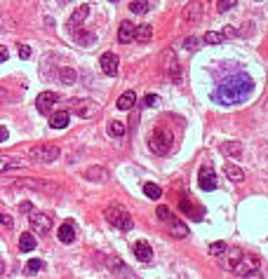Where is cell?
Listing matches in <instances>:
<instances>
[{
  "label": "cell",
  "mask_w": 268,
  "mask_h": 279,
  "mask_svg": "<svg viewBox=\"0 0 268 279\" xmlns=\"http://www.w3.org/2000/svg\"><path fill=\"white\" fill-rule=\"evenodd\" d=\"M224 174H226V176L230 178V181H233V183H242V181H245V172H242L240 167L230 164V162H228L226 167H224Z\"/></svg>",
  "instance_id": "23"
},
{
  "label": "cell",
  "mask_w": 268,
  "mask_h": 279,
  "mask_svg": "<svg viewBox=\"0 0 268 279\" xmlns=\"http://www.w3.org/2000/svg\"><path fill=\"white\" fill-rule=\"evenodd\" d=\"M76 78H78V75H76V70L71 66H64L59 70V80H61L64 85H76Z\"/></svg>",
  "instance_id": "29"
},
{
  "label": "cell",
  "mask_w": 268,
  "mask_h": 279,
  "mask_svg": "<svg viewBox=\"0 0 268 279\" xmlns=\"http://www.w3.org/2000/svg\"><path fill=\"white\" fill-rule=\"evenodd\" d=\"M68 122H71V113L68 110H57L50 115V127L52 129H66Z\"/></svg>",
  "instance_id": "17"
},
{
  "label": "cell",
  "mask_w": 268,
  "mask_h": 279,
  "mask_svg": "<svg viewBox=\"0 0 268 279\" xmlns=\"http://www.w3.org/2000/svg\"><path fill=\"white\" fill-rule=\"evenodd\" d=\"M2 186L10 188H31V190H42V192H59V186L47 181V178H14V181H0Z\"/></svg>",
  "instance_id": "3"
},
{
  "label": "cell",
  "mask_w": 268,
  "mask_h": 279,
  "mask_svg": "<svg viewBox=\"0 0 268 279\" xmlns=\"http://www.w3.org/2000/svg\"><path fill=\"white\" fill-rule=\"evenodd\" d=\"M7 136H10L7 127H2V124H0V143H5V141H7Z\"/></svg>",
  "instance_id": "45"
},
{
  "label": "cell",
  "mask_w": 268,
  "mask_h": 279,
  "mask_svg": "<svg viewBox=\"0 0 268 279\" xmlns=\"http://www.w3.org/2000/svg\"><path fill=\"white\" fill-rule=\"evenodd\" d=\"M36 246H38V242H36V237H33L31 232H24V235L19 237V249H21V251H24V253L33 251Z\"/></svg>",
  "instance_id": "27"
},
{
  "label": "cell",
  "mask_w": 268,
  "mask_h": 279,
  "mask_svg": "<svg viewBox=\"0 0 268 279\" xmlns=\"http://www.w3.org/2000/svg\"><path fill=\"white\" fill-rule=\"evenodd\" d=\"M252 94H254V80H252V75L235 73V75H228V78L216 87V92L212 94V99H214L219 106H240Z\"/></svg>",
  "instance_id": "1"
},
{
  "label": "cell",
  "mask_w": 268,
  "mask_h": 279,
  "mask_svg": "<svg viewBox=\"0 0 268 279\" xmlns=\"http://www.w3.org/2000/svg\"><path fill=\"white\" fill-rule=\"evenodd\" d=\"M200 17H202V5L198 0H191L186 7H184V12H181V19H184L186 24H195Z\"/></svg>",
  "instance_id": "14"
},
{
  "label": "cell",
  "mask_w": 268,
  "mask_h": 279,
  "mask_svg": "<svg viewBox=\"0 0 268 279\" xmlns=\"http://www.w3.org/2000/svg\"><path fill=\"white\" fill-rule=\"evenodd\" d=\"M198 186H200L205 192H212V190H216V174H214V169L202 167L200 174H198Z\"/></svg>",
  "instance_id": "11"
},
{
  "label": "cell",
  "mask_w": 268,
  "mask_h": 279,
  "mask_svg": "<svg viewBox=\"0 0 268 279\" xmlns=\"http://www.w3.org/2000/svg\"><path fill=\"white\" fill-rule=\"evenodd\" d=\"M108 134H111L113 139H122V136L127 134V127H125V122L111 120V122H108Z\"/></svg>",
  "instance_id": "28"
},
{
  "label": "cell",
  "mask_w": 268,
  "mask_h": 279,
  "mask_svg": "<svg viewBox=\"0 0 268 279\" xmlns=\"http://www.w3.org/2000/svg\"><path fill=\"white\" fill-rule=\"evenodd\" d=\"M162 73L172 80V82H179V80H181V68H179L174 50H165V52H162Z\"/></svg>",
  "instance_id": "8"
},
{
  "label": "cell",
  "mask_w": 268,
  "mask_h": 279,
  "mask_svg": "<svg viewBox=\"0 0 268 279\" xmlns=\"http://www.w3.org/2000/svg\"><path fill=\"white\" fill-rule=\"evenodd\" d=\"M104 263H106V265L111 267L113 272H120V270H125V263H122V261H118L115 256H108V258L104 261Z\"/></svg>",
  "instance_id": "34"
},
{
  "label": "cell",
  "mask_w": 268,
  "mask_h": 279,
  "mask_svg": "<svg viewBox=\"0 0 268 279\" xmlns=\"http://www.w3.org/2000/svg\"><path fill=\"white\" fill-rule=\"evenodd\" d=\"M134 256H136L141 263H151V261H153V249H151V244L144 242V239L136 242V244H134Z\"/></svg>",
  "instance_id": "16"
},
{
  "label": "cell",
  "mask_w": 268,
  "mask_h": 279,
  "mask_svg": "<svg viewBox=\"0 0 268 279\" xmlns=\"http://www.w3.org/2000/svg\"><path fill=\"white\" fill-rule=\"evenodd\" d=\"M19 211H21V213H31V211H33V204H31V202H21V204H19Z\"/></svg>",
  "instance_id": "43"
},
{
  "label": "cell",
  "mask_w": 268,
  "mask_h": 279,
  "mask_svg": "<svg viewBox=\"0 0 268 279\" xmlns=\"http://www.w3.org/2000/svg\"><path fill=\"white\" fill-rule=\"evenodd\" d=\"M179 209L186 213V216H191L193 221H200V211H198V209L188 202V197H179Z\"/></svg>",
  "instance_id": "26"
},
{
  "label": "cell",
  "mask_w": 268,
  "mask_h": 279,
  "mask_svg": "<svg viewBox=\"0 0 268 279\" xmlns=\"http://www.w3.org/2000/svg\"><path fill=\"white\" fill-rule=\"evenodd\" d=\"M59 2H71V0H59Z\"/></svg>",
  "instance_id": "47"
},
{
  "label": "cell",
  "mask_w": 268,
  "mask_h": 279,
  "mask_svg": "<svg viewBox=\"0 0 268 279\" xmlns=\"http://www.w3.org/2000/svg\"><path fill=\"white\" fill-rule=\"evenodd\" d=\"M136 104V94L130 89V92H125V94H120L118 96V101H115V106L120 108V110H130V108Z\"/></svg>",
  "instance_id": "20"
},
{
  "label": "cell",
  "mask_w": 268,
  "mask_h": 279,
  "mask_svg": "<svg viewBox=\"0 0 268 279\" xmlns=\"http://www.w3.org/2000/svg\"><path fill=\"white\" fill-rule=\"evenodd\" d=\"M61 155V150L59 146H52V143H42V146H33L28 150V157L36 159V162H54V159H59Z\"/></svg>",
  "instance_id": "7"
},
{
  "label": "cell",
  "mask_w": 268,
  "mask_h": 279,
  "mask_svg": "<svg viewBox=\"0 0 268 279\" xmlns=\"http://www.w3.org/2000/svg\"><path fill=\"white\" fill-rule=\"evenodd\" d=\"M238 0H216V10L219 12H228V10H235Z\"/></svg>",
  "instance_id": "35"
},
{
  "label": "cell",
  "mask_w": 268,
  "mask_h": 279,
  "mask_svg": "<svg viewBox=\"0 0 268 279\" xmlns=\"http://www.w3.org/2000/svg\"><path fill=\"white\" fill-rule=\"evenodd\" d=\"M224 251H226V244H224V242H214V244L210 246V253H212V256H224Z\"/></svg>",
  "instance_id": "37"
},
{
  "label": "cell",
  "mask_w": 268,
  "mask_h": 279,
  "mask_svg": "<svg viewBox=\"0 0 268 279\" xmlns=\"http://www.w3.org/2000/svg\"><path fill=\"white\" fill-rule=\"evenodd\" d=\"M42 267H45V263H42V261H38V258H31L26 265H24V272H26V275H38Z\"/></svg>",
  "instance_id": "31"
},
{
  "label": "cell",
  "mask_w": 268,
  "mask_h": 279,
  "mask_svg": "<svg viewBox=\"0 0 268 279\" xmlns=\"http://www.w3.org/2000/svg\"><path fill=\"white\" fill-rule=\"evenodd\" d=\"M184 47H186L188 52H195V50H198V38H195V35H188V38L184 40Z\"/></svg>",
  "instance_id": "38"
},
{
  "label": "cell",
  "mask_w": 268,
  "mask_h": 279,
  "mask_svg": "<svg viewBox=\"0 0 268 279\" xmlns=\"http://www.w3.org/2000/svg\"><path fill=\"white\" fill-rule=\"evenodd\" d=\"M134 38L139 40L141 45H146V42H151V38H153V28L148 26V24H141V26L134 28Z\"/></svg>",
  "instance_id": "22"
},
{
  "label": "cell",
  "mask_w": 268,
  "mask_h": 279,
  "mask_svg": "<svg viewBox=\"0 0 268 279\" xmlns=\"http://www.w3.org/2000/svg\"><path fill=\"white\" fill-rule=\"evenodd\" d=\"M90 17V5H80L78 10H73V14L68 17V21H66V28L71 31V33H76L78 31V26H80L82 21Z\"/></svg>",
  "instance_id": "12"
},
{
  "label": "cell",
  "mask_w": 268,
  "mask_h": 279,
  "mask_svg": "<svg viewBox=\"0 0 268 279\" xmlns=\"http://www.w3.org/2000/svg\"><path fill=\"white\" fill-rule=\"evenodd\" d=\"M228 267L238 275V277H245L247 272H252V270H256L259 267V258H254L252 253H242V251H235L233 256H230V263H228Z\"/></svg>",
  "instance_id": "4"
},
{
  "label": "cell",
  "mask_w": 268,
  "mask_h": 279,
  "mask_svg": "<svg viewBox=\"0 0 268 279\" xmlns=\"http://www.w3.org/2000/svg\"><path fill=\"white\" fill-rule=\"evenodd\" d=\"M104 216H106L108 223L115 226L118 230H132V216L125 211L122 207H118V204H111L106 211H104Z\"/></svg>",
  "instance_id": "6"
},
{
  "label": "cell",
  "mask_w": 268,
  "mask_h": 279,
  "mask_svg": "<svg viewBox=\"0 0 268 279\" xmlns=\"http://www.w3.org/2000/svg\"><path fill=\"white\" fill-rule=\"evenodd\" d=\"M68 110L76 113V115L82 120H90V118H96V115L101 113V106H99L96 101H92V99H71V101H68Z\"/></svg>",
  "instance_id": "5"
},
{
  "label": "cell",
  "mask_w": 268,
  "mask_h": 279,
  "mask_svg": "<svg viewBox=\"0 0 268 279\" xmlns=\"http://www.w3.org/2000/svg\"><path fill=\"white\" fill-rule=\"evenodd\" d=\"M155 104H158V96H155V94H148L146 99H144V106H155Z\"/></svg>",
  "instance_id": "42"
},
{
  "label": "cell",
  "mask_w": 268,
  "mask_h": 279,
  "mask_svg": "<svg viewBox=\"0 0 268 279\" xmlns=\"http://www.w3.org/2000/svg\"><path fill=\"white\" fill-rule=\"evenodd\" d=\"M17 47H19V56H21V59H28V56H31V47H28V45H17Z\"/></svg>",
  "instance_id": "40"
},
{
  "label": "cell",
  "mask_w": 268,
  "mask_h": 279,
  "mask_svg": "<svg viewBox=\"0 0 268 279\" xmlns=\"http://www.w3.org/2000/svg\"><path fill=\"white\" fill-rule=\"evenodd\" d=\"M167 226H170V230H172V235H174V237H179V239L188 237V227L184 226V223H181V221H179V218H174V216H172V218H170V223H167Z\"/></svg>",
  "instance_id": "24"
},
{
  "label": "cell",
  "mask_w": 268,
  "mask_h": 279,
  "mask_svg": "<svg viewBox=\"0 0 268 279\" xmlns=\"http://www.w3.org/2000/svg\"><path fill=\"white\" fill-rule=\"evenodd\" d=\"M7 59H10V50L0 45V64H2V61H7Z\"/></svg>",
  "instance_id": "44"
},
{
  "label": "cell",
  "mask_w": 268,
  "mask_h": 279,
  "mask_svg": "<svg viewBox=\"0 0 268 279\" xmlns=\"http://www.w3.org/2000/svg\"><path fill=\"white\" fill-rule=\"evenodd\" d=\"M155 216H158V221H160V223H170V218H172V211H170L165 204H160V207L155 209Z\"/></svg>",
  "instance_id": "33"
},
{
  "label": "cell",
  "mask_w": 268,
  "mask_h": 279,
  "mask_svg": "<svg viewBox=\"0 0 268 279\" xmlns=\"http://www.w3.org/2000/svg\"><path fill=\"white\" fill-rule=\"evenodd\" d=\"M57 237H59L61 244H73V242H76V227H73V223H71V221L61 223V226H59V235H57Z\"/></svg>",
  "instance_id": "18"
},
{
  "label": "cell",
  "mask_w": 268,
  "mask_h": 279,
  "mask_svg": "<svg viewBox=\"0 0 268 279\" xmlns=\"http://www.w3.org/2000/svg\"><path fill=\"white\" fill-rule=\"evenodd\" d=\"M134 28L136 26H132L130 21H122L120 24V28H118V40H120L122 45H127V42L134 40Z\"/></svg>",
  "instance_id": "19"
},
{
  "label": "cell",
  "mask_w": 268,
  "mask_h": 279,
  "mask_svg": "<svg viewBox=\"0 0 268 279\" xmlns=\"http://www.w3.org/2000/svg\"><path fill=\"white\" fill-rule=\"evenodd\" d=\"M28 221H31V227H33L36 232H42V235L50 232V227H52V218L42 211H31L28 213Z\"/></svg>",
  "instance_id": "10"
},
{
  "label": "cell",
  "mask_w": 268,
  "mask_h": 279,
  "mask_svg": "<svg viewBox=\"0 0 268 279\" xmlns=\"http://www.w3.org/2000/svg\"><path fill=\"white\" fill-rule=\"evenodd\" d=\"M219 150H221L224 155H228V157H238V155L242 153V146L238 143V141H224Z\"/></svg>",
  "instance_id": "25"
},
{
  "label": "cell",
  "mask_w": 268,
  "mask_h": 279,
  "mask_svg": "<svg viewBox=\"0 0 268 279\" xmlns=\"http://www.w3.org/2000/svg\"><path fill=\"white\" fill-rule=\"evenodd\" d=\"M108 2H118V0H108Z\"/></svg>",
  "instance_id": "48"
},
{
  "label": "cell",
  "mask_w": 268,
  "mask_h": 279,
  "mask_svg": "<svg viewBox=\"0 0 268 279\" xmlns=\"http://www.w3.org/2000/svg\"><path fill=\"white\" fill-rule=\"evenodd\" d=\"M0 226H5V227H12L14 226V218H12V216H7L2 209H0Z\"/></svg>",
  "instance_id": "39"
},
{
  "label": "cell",
  "mask_w": 268,
  "mask_h": 279,
  "mask_svg": "<svg viewBox=\"0 0 268 279\" xmlns=\"http://www.w3.org/2000/svg\"><path fill=\"white\" fill-rule=\"evenodd\" d=\"M242 279H264V275H261V270L256 267V270H252V272H247Z\"/></svg>",
  "instance_id": "41"
},
{
  "label": "cell",
  "mask_w": 268,
  "mask_h": 279,
  "mask_svg": "<svg viewBox=\"0 0 268 279\" xmlns=\"http://www.w3.org/2000/svg\"><path fill=\"white\" fill-rule=\"evenodd\" d=\"M0 275H5V261L0 258Z\"/></svg>",
  "instance_id": "46"
},
{
  "label": "cell",
  "mask_w": 268,
  "mask_h": 279,
  "mask_svg": "<svg viewBox=\"0 0 268 279\" xmlns=\"http://www.w3.org/2000/svg\"><path fill=\"white\" fill-rule=\"evenodd\" d=\"M0 21H2V19H0Z\"/></svg>",
  "instance_id": "50"
},
{
  "label": "cell",
  "mask_w": 268,
  "mask_h": 279,
  "mask_svg": "<svg viewBox=\"0 0 268 279\" xmlns=\"http://www.w3.org/2000/svg\"><path fill=\"white\" fill-rule=\"evenodd\" d=\"M59 101V96L54 92H42L38 99H36V108L40 115H52L54 113V104Z\"/></svg>",
  "instance_id": "9"
},
{
  "label": "cell",
  "mask_w": 268,
  "mask_h": 279,
  "mask_svg": "<svg viewBox=\"0 0 268 279\" xmlns=\"http://www.w3.org/2000/svg\"><path fill=\"white\" fill-rule=\"evenodd\" d=\"M28 167V159L14 157V155H0V174L10 172V169H24Z\"/></svg>",
  "instance_id": "13"
},
{
  "label": "cell",
  "mask_w": 268,
  "mask_h": 279,
  "mask_svg": "<svg viewBox=\"0 0 268 279\" xmlns=\"http://www.w3.org/2000/svg\"><path fill=\"white\" fill-rule=\"evenodd\" d=\"M130 10L134 14H146L148 12V0H132L130 2Z\"/></svg>",
  "instance_id": "32"
},
{
  "label": "cell",
  "mask_w": 268,
  "mask_h": 279,
  "mask_svg": "<svg viewBox=\"0 0 268 279\" xmlns=\"http://www.w3.org/2000/svg\"><path fill=\"white\" fill-rule=\"evenodd\" d=\"M172 143H174V134L170 132L167 127H155L151 139H148V148L155 153V155H167L172 150Z\"/></svg>",
  "instance_id": "2"
},
{
  "label": "cell",
  "mask_w": 268,
  "mask_h": 279,
  "mask_svg": "<svg viewBox=\"0 0 268 279\" xmlns=\"http://www.w3.org/2000/svg\"><path fill=\"white\" fill-rule=\"evenodd\" d=\"M99 66H101V70H104L106 75H118V56H115L113 52L101 54V59H99Z\"/></svg>",
  "instance_id": "15"
},
{
  "label": "cell",
  "mask_w": 268,
  "mask_h": 279,
  "mask_svg": "<svg viewBox=\"0 0 268 279\" xmlns=\"http://www.w3.org/2000/svg\"><path fill=\"white\" fill-rule=\"evenodd\" d=\"M224 38H226L224 33H214V31H210V33L205 35V42H207V45H219V42H224Z\"/></svg>",
  "instance_id": "36"
},
{
  "label": "cell",
  "mask_w": 268,
  "mask_h": 279,
  "mask_svg": "<svg viewBox=\"0 0 268 279\" xmlns=\"http://www.w3.org/2000/svg\"><path fill=\"white\" fill-rule=\"evenodd\" d=\"M266 108H268V99H266Z\"/></svg>",
  "instance_id": "49"
},
{
  "label": "cell",
  "mask_w": 268,
  "mask_h": 279,
  "mask_svg": "<svg viewBox=\"0 0 268 279\" xmlns=\"http://www.w3.org/2000/svg\"><path fill=\"white\" fill-rule=\"evenodd\" d=\"M85 178L87 181H94V183H99V181H106L108 178V172L104 167H90L87 172H85Z\"/></svg>",
  "instance_id": "21"
},
{
  "label": "cell",
  "mask_w": 268,
  "mask_h": 279,
  "mask_svg": "<svg viewBox=\"0 0 268 279\" xmlns=\"http://www.w3.org/2000/svg\"><path fill=\"white\" fill-rule=\"evenodd\" d=\"M144 195H146L148 199H160L162 190H160V186H155V183H144Z\"/></svg>",
  "instance_id": "30"
}]
</instances>
